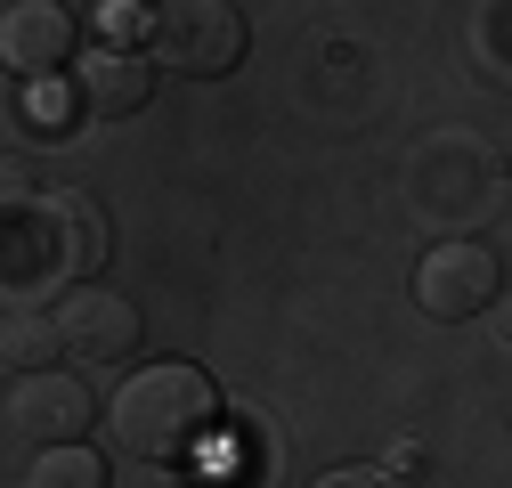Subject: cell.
<instances>
[{
	"instance_id": "cell-7",
	"label": "cell",
	"mask_w": 512,
	"mask_h": 488,
	"mask_svg": "<svg viewBox=\"0 0 512 488\" xmlns=\"http://www.w3.org/2000/svg\"><path fill=\"white\" fill-rule=\"evenodd\" d=\"M74 90H82V114H139L155 98V57L147 49H82L74 57Z\"/></svg>"
},
{
	"instance_id": "cell-4",
	"label": "cell",
	"mask_w": 512,
	"mask_h": 488,
	"mask_svg": "<svg viewBox=\"0 0 512 488\" xmlns=\"http://www.w3.org/2000/svg\"><path fill=\"white\" fill-rule=\"evenodd\" d=\"M57 334H66V358H82V366H122L139 350V334H147V318H139V301L131 293H114V285H74L66 301H57Z\"/></svg>"
},
{
	"instance_id": "cell-14",
	"label": "cell",
	"mask_w": 512,
	"mask_h": 488,
	"mask_svg": "<svg viewBox=\"0 0 512 488\" xmlns=\"http://www.w3.org/2000/svg\"><path fill=\"white\" fill-rule=\"evenodd\" d=\"M488 318H496V342H504V350H512V285H504V293H496V310H488Z\"/></svg>"
},
{
	"instance_id": "cell-12",
	"label": "cell",
	"mask_w": 512,
	"mask_h": 488,
	"mask_svg": "<svg viewBox=\"0 0 512 488\" xmlns=\"http://www.w3.org/2000/svg\"><path fill=\"white\" fill-rule=\"evenodd\" d=\"M98 41L106 49H147V9L139 0H98Z\"/></svg>"
},
{
	"instance_id": "cell-13",
	"label": "cell",
	"mask_w": 512,
	"mask_h": 488,
	"mask_svg": "<svg viewBox=\"0 0 512 488\" xmlns=\"http://www.w3.org/2000/svg\"><path fill=\"white\" fill-rule=\"evenodd\" d=\"M317 488H399V472H374V464H350V472H326Z\"/></svg>"
},
{
	"instance_id": "cell-3",
	"label": "cell",
	"mask_w": 512,
	"mask_h": 488,
	"mask_svg": "<svg viewBox=\"0 0 512 488\" xmlns=\"http://www.w3.org/2000/svg\"><path fill=\"white\" fill-rule=\"evenodd\" d=\"M496 293H504V269H496V253L480 236H447V244H431V253L415 261V301H423V318H439V326L496 310Z\"/></svg>"
},
{
	"instance_id": "cell-11",
	"label": "cell",
	"mask_w": 512,
	"mask_h": 488,
	"mask_svg": "<svg viewBox=\"0 0 512 488\" xmlns=\"http://www.w3.org/2000/svg\"><path fill=\"white\" fill-rule=\"evenodd\" d=\"M74 106H82V90H66V82H25V131L33 139H66L74 131Z\"/></svg>"
},
{
	"instance_id": "cell-5",
	"label": "cell",
	"mask_w": 512,
	"mask_h": 488,
	"mask_svg": "<svg viewBox=\"0 0 512 488\" xmlns=\"http://www.w3.org/2000/svg\"><path fill=\"white\" fill-rule=\"evenodd\" d=\"M90 423H98V399L82 375H17L9 391V432L33 440V448H66V440H90Z\"/></svg>"
},
{
	"instance_id": "cell-9",
	"label": "cell",
	"mask_w": 512,
	"mask_h": 488,
	"mask_svg": "<svg viewBox=\"0 0 512 488\" xmlns=\"http://www.w3.org/2000/svg\"><path fill=\"white\" fill-rule=\"evenodd\" d=\"M0 358H9V375H49V366L66 358V334H57V318H41V310H17L9 326H0Z\"/></svg>"
},
{
	"instance_id": "cell-10",
	"label": "cell",
	"mask_w": 512,
	"mask_h": 488,
	"mask_svg": "<svg viewBox=\"0 0 512 488\" xmlns=\"http://www.w3.org/2000/svg\"><path fill=\"white\" fill-rule=\"evenodd\" d=\"M25 488H106V448L90 440H66V448H41Z\"/></svg>"
},
{
	"instance_id": "cell-8",
	"label": "cell",
	"mask_w": 512,
	"mask_h": 488,
	"mask_svg": "<svg viewBox=\"0 0 512 488\" xmlns=\"http://www.w3.org/2000/svg\"><path fill=\"white\" fill-rule=\"evenodd\" d=\"M41 220L57 228V261H66V269H82V277H90V269L106 261V212H98L90 196H74V188H66V196H49V204H41Z\"/></svg>"
},
{
	"instance_id": "cell-2",
	"label": "cell",
	"mask_w": 512,
	"mask_h": 488,
	"mask_svg": "<svg viewBox=\"0 0 512 488\" xmlns=\"http://www.w3.org/2000/svg\"><path fill=\"white\" fill-rule=\"evenodd\" d=\"M147 57L187 82H220L244 66V9H228V0H147Z\"/></svg>"
},
{
	"instance_id": "cell-1",
	"label": "cell",
	"mask_w": 512,
	"mask_h": 488,
	"mask_svg": "<svg viewBox=\"0 0 512 488\" xmlns=\"http://www.w3.org/2000/svg\"><path fill=\"white\" fill-rule=\"evenodd\" d=\"M212 415H220V383L204 366L155 358L139 375H122V391H114V448L139 464H179L212 432Z\"/></svg>"
},
{
	"instance_id": "cell-6",
	"label": "cell",
	"mask_w": 512,
	"mask_h": 488,
	"mask_svg": "<svg viewBox=\"0 0 512 488\" xmlns=\"http://www.w3.org/2000/svg\"><path fill=\"white\" fill-rule=\"evenodd\" d=\"M0 57H9L17 82H49L57 66H74L82 57V25L66 0H17L9 17H0Z\"/></svg>"
}]
</instances>
